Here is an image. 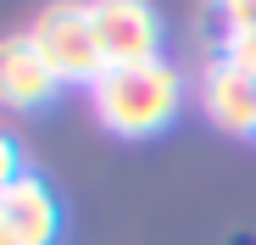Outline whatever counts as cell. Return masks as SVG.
Segmentation results:
<instances>
[{
    "label": "cell",
    "instance_id": "cell-1",
    "mask_svg": "<svg viewBox=\"0 0 256 245\" xmlns=\"http://www.w3.org/2000/svg\"><path fill=\"white\" fill-rule=\"evenodd\" d=\"M95 117L122 140L162 134L184 106V72L173 62H140V67H106V78L90 90Z\"/></svg>",
    "mask_w": 256,
    "mask_h": 245
},
{
    "label": "cell",
    "instance_id": "cell-2",
    "mask_svg": "<svg viewBox=\"0 0 256 245\" xmlns=\"http://www.w3.org/2000/svg\"><path fill=\"white\" fill-rule=\"evenodd\" d=\"M34 39V50L45 56V67L56 72V84H84L95 90L106 78V56L95 45V22H90V6H45L34 17V28H22Z\"/></svg>",
    "mask_w": 256,
    "mask_h": 245
},
{
    "label": "cell",
    "instance_id": "cell-3",
    "mask_svg": "<svg viewBox=\"0 0 256 245\" xmlns=\"http://www.w3.org/2000/svg\"><path fill=\"white\" fill-rule=\"evenodd\" d=\"M90 22H95V45L106 67L162 62V17L145 0H100V6H90Z\"/></svg>",
    "mask_w": 256,
    "mask_h": 245
},
{
    "label": "cell",
    "instance_id": "cell-4",
    "mask_svg": "<svg viewBox=\"0 0 256 245\" xmlns=\"http://www.w3.org/2000/svg\"><path fill=\"white\" fill-rule=\"evenodd\" d=\"M56 240H62V200L39 173H22L12 190H0V245H56Z\"/></svg>",
    "mask_w": 256,
    "mask_h": 245
},
{
    "label": "cell",
    "instance_id": "cell-5",
    "mask_svg": "<svg viewBox=\"0 0 256 245\" xmlns=\"http://www.w3.org/2000/svg\"><path fill=\"white\" fill-rule=\"evenodd\" d=\"M62 95L56 72L34 50L28 34H0V106L6 112H39Z\"/></svg>",
    "mask_w": 256,
    "mask_h": 245
},
{
    "label": "cell",
    "instance_id": "cell-6",
    "mask_svg": "<svg viewBox=\"0 0 256 245\" xmlns=\"http://www.w3.org/2000/svg\"><path fill=\"white\" fill-rule=\"evenodd\" d=\"M195 95H200V112L218 122L223 134H256V84L240 67H228L223 56H212L200 67Z\"/></svg>",
    "mask_w": 256,
    "mask_h": 245
},
{
    "label": "cell",
    "instance_id": "cell-7",
    "mask_svg": "<svg viewBox=\"0 0 256 245\" xmlns=\"http://www.w3.org/2000/svg\"><path fill=\"white\" fill-rule=\"evenodd\" d=\"M218 56H223L228 67H240V72L250 78V84H256V28H250V34H234V39H223V45H218Z\"/></svg>",
    "mask_w": 256,
    "mask_h": 245
},
{
    "label": "cell",
    "instance_id": "cell-8",
    "mask_svg": "<svg viewBox=\"0 0 256 245\" xmlns=\"http://www.w3.org/2000/svg\"><path fill=\"white\" fill-rule=\"evenodd\" d=\"M22 173H28V168H22V145H17L6 128H0V190H12Z\"/></svg>",
    "mask_w": 256,
    "mask_h": 245
}]
</instances>
